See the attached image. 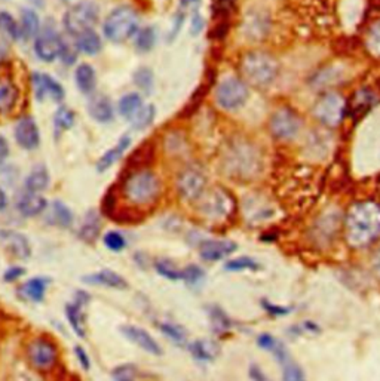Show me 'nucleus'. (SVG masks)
<instances>
[{
	"label": "nucleus",
	"instance_id": "nucleus-20",
	"mask_svg": "<svg viewBox=\"0 0 380 381\" xmlns=\"http://www.w3.org/2000/svg\"><path fill=\"white\" fill-rule=\"evenodd\" d=\"M83 283L88 285H98V287L105 288H113V290H126L130 287L128 282L122 278L119 273L113 270H101L92 274H87V276L82 278Z\"/></svg>",
	"mask_w": 380,
	"mask_h": 381
},
{
	"label": "nucleus",
	"instance_id": "nucleus-59",
	"mask_svg": "<svg viewBox=\"0 0 380 381\" xmlns=\"http://www.w3.org/2000/svg\"><path fill=\"white\" fill-rule=\"evenodd\" d=\"M75 352H76V356H78V359H79L80 366H82L83 369H89L91 362H89V357H88V355H87V352L83 351V348H82L80 346L76 347V351H75Z\"/></svg>",
	"mask_w": 380,
	"mask_h": 381
},
{
	"label": "nucleus",
	"instance_id": "nucleus-21",
	"mask_svg": "<svg viewBox=\"0 0 380 381\" xmlns=\"http://www.w3.org/2000/svg\"><path fill=\"white\" fill-rule=\"evenodd\" d=\"M89 116L98 123H110L114 119V109L112 100L105 95H94L88 104Z\"/></svg>",
	"mask_w": 380,
	"mask_h": 381
},
{
	"label": "nucleus",
	"instance_id": "nucleus-4",
	"mask_svg": "<svg viewBox=\"0 0 380 381\" xmlns=\"http://www.w3.org/2000/svg\"><path fill=\"white\" fill-rule=\"evenodd\" d=\"M223 165L229 177L236 179H251L257 177L261 168V159L254 145L248 143H235L230 145L223 159Z\"/></svg>",
	"mask_w": 380,
	"mask_h": 381
},
{
	"label": "nucleus",
	"instance_id": "nucleus-32",
	"mask_svg": "<svg viewBox=\"0 0 380 381\" xmlns=\"http://www.w3.org/2000/svg\"><path fill=\"white\" fill-rule=\"evenodd\" d=\"M48 283H49V279L46 278H33L23 285L21 292H23L24 297L28 299L30 301L40 303L45 299Z\"/></svg>",
	"mask_w": 380,
	"mask_h": 381
},
{
	"label": "nucleus",
	"instance_id": "nucleus-53",
	"mask_svg": "<svg viewBox=\"0 0 380 381\" xmlns=\"http://www.w3.org/2000/svg\"><path fill=\"white\" fill-rule=\"evenodd\" d=\"M205 27V19L199 12H195L192 17V21H190V35L198 36L200 31Z\"/></svg>",
	"mask_w": 380,
	"mask_h": 381
},
{
	"label": "nucleus",
	"instance_id": "nucleus-45",
	"mask_svg": "<svg viewBox=\"0 0 380 381\" xmlns=\"http://www.w3.org/2000/svg\"><path fill=\"white\" fill-rule=\"evenodd\" d=\"M376 103V97L374 94L367 91V89H361L355 94V98L352 103V109L354 112H358L360 114H364L365 110L372 109Z\"/></svg>",
	"mask_w": 380,
	"mask_h": 381
},
{
	"label": "nucleus",
	"instance_id": "nucleus-18",
	"mask_svg": "<svg viewBox=\"0 0 380 381\" xmlns=\"http://www.w3.org/2000/svg\"><path fill=\"white\" fill-rule=\"evenodd\" d=\"M46 208H48V202L44 196L40 193L27 192V190L26 193H23L18 197V202H17L18 213L23 217H28V218L44 214Z\"/></svg>",
	"mask_w": 380,
	"mask_h": 381
},
{
	"label": "nucleus",
	"instance_id": "nucleus-25",
	"mask_svg": "<svg viewBox=\"0 0 380 381\" xmlns=\"http://www.w3.org/2000/svg\"><path fill=\"white\" fill-rule=\"evenodd\" d=\"M75 48L85 55H98L103 49L101 36L92 30H87L75 37Z\"/></svg>",
	"mask_w": 380,
	"mask_h": 381
},
{
	"label": "nucleus",
	"instance_id": "nucleus-3",
	"mask_svg": "<svg viewBox=\"0 0 380 381\" xmlns=\"http://www.w3.org/2000/svg\"><path fill=\"white\" fill-rule=\"evenodd\" d=\"M241 73L245 83L257 88H266L279 75L277 58L265 51H250L241 60Z\"/></svg>",
	"mask_w": 380,
	"mask_h": 381
},
{
	"label": "nucleus",
	"instance_id": "nucleus-50",
	"mask_svg": "<svg viewBox=\"0 0 380 381\" xmlns=\"http://www.w3.org/2000/svg\"><path fill=\"white\" fill-rule=\"evenodd\" d=\"M277 338L273 337L272 334H268V333H263L257 337V346L261 348V351H266L270 353V351L273 347H275L277 344Z\"/></svg>",
	"mask_w": 380,
	"mask_h": 381
},
{
	"label": "nucleus",
	"instance_id": "nucleus-7",
	"mask_svg": "<svg viewBox=\"0 0 380 381\" xmlns=\"http://www.w3.org/2000/svg\"><path fill=\"white\" fill-rule=\"evenodd\" d=\"M346 109L347 104L343 95L339 92H324L315 101L312 116L325 128H337L345 119Z\"/></svg>",
	"mask_w": 380,
	"mask_h": 381
},
{
	"label": "nucleus",
	"instance_id": "nucleus-30",
	"mask_svg": "<svg viewBox=\"0 0 380 381\" xmlns=\"http://www.w3.org/2000/svg\"><path fill=\"white\" fill-rule=\"evenodd\" d=\"M143 105L144 103L141 95L139 92H130L123 95V97L119 100L118 110L125 121L132 122L135 116L139 114L140 110L143 109Z\"/></svg>",
	"mask_w": 380,
	"mask_h": 381
},
{
	"label": "nucleus",
	"instance_id": "nucleus-28",
	"mask_svg": "<svg viewBox=\"0 0 380 381\" xmlns=\"http://www.w3.org/2000/svg\"><path fill=\"white\" fill-rule=\"evenodd\" d=\"M189 352L193 356L195 361L205 364V362L214 361V359L218 356L220 348L217 343H214L213 340H204V338H200V340H196L189 344Z\"/></svg>",
	"mask_w": 380,
	"mask_h": 381
},
{
	"label": "nucleus",
	"instance_id": "nucleus-63",
	"mask_svg": "<svg viewBox=\"0 0 380 381\" xmlns=\"http://www.w3.org/2000/svg\"><path fill=\"white\" fill-rule=\"evenodd\" d=\"M62 2H71V0H62Z\"/></svg>",
	"mask_w": 380,
	"mask_h": 381
},
{
	"label": "nucleus",
	"instance_id": "nucleus-12",
	"mask_svg": "<svg viewBox=\"0 0 380 381\" xmlns=\"http://www.w3.org/2000/svg\"><path fill=\"white\" fill-rule=\"evenodd\" d=\"M302 130L300 116L290 107H281L272 114L269 121V131L281 141L294 140Z\"/></svg>",
	"mask_w": 380,
	"mask_h": 381
},
{
	"label": "nucleus",
	"instance_id": "nucleus-19",
	"mask_svg": "<svg viewBox=\"0 0 380 381\" xmlns=\"http://www.w3.org/2000/svg\"><path fill=\"white\" fill-rule=\"evenodd\" d=\"M0 240L5 243L8 251L12 254L14 257L19 260H27L31 256L30 243L26 236L19 235L17 231L10 230H0Z\"/></svg>",
	"mask_w": 380,
	"mask_h": 381
},
{
	"label": "nucleus",
	"instance_id": "nucleus-49",
	"mask_svg": "<svg viewBox=\"0 0 380 381\" xmlns=\"http://www.w3.org/2000/svg\"><path fill=\"white\" fill-rule=\"evenodd\" d=\"M261 307H263V310H265L272 317H285L291 313L290 307L275 304L269 300H261Z\"/></svg>",
	"mask_w": 380,
	"mask_h": 381
},
{
	"label": "nucleus",
	"instance_id": "nucleus-27",
	"mask_svg": "<svg viewBox=\"0 0 380 381\" xmlns=\"http://www.w3.org/2000/svg\"><path fill=\"white\" fill-rule=\"evenodd\" d=\"M75 82L82 94L91 95L97 88V73L88 62H82L75 70Z\"/></svg>",
	"mask_w": 380,
	"mask_h": 381
},
{
	"label": "nucleus",
	"instance_id": "nucleus-23",
	"mask_svg": "<svg viewBox=\"0 0 380 381\" xmlns=\"http://www.w3.org/2000/svg\"><path fill=\"white\" fill-rule=\"evenodd\" d=\"M87 294H78V299L75 300V303H70L66 305V316L67 319L73 328V331H75L80 338L87 337V331H85V313H83L82 309V301L83 297H85Z\"/></svg>",
	"mask_w": 380,
	"mask_h": 381
},
{
	"label": "nucleus",
	"instance_id": "nucleus-17",
	"mask_svg": "<svg viewBox=\"0 0 380 381\" xmlns=\"http://www.w3.org/2000/svg\"><path fill=\"white\" fill-rule=\"evenodd\" d=\"M121 333L123 334L126 340H130L137 347H140L141 351L150 353L153 356L162 355V347L159 346V343H157L146 330H143V328L135 325H125L121 328Z\"/></svg>",
	"mask_w": 380,
	"mask_h": 381
},
{
	"label": "nucleus",
	"instance_id": "nucleus-38",
	"mask_svg": "<svg viewBox=\"0 0 380 381\" xmlns=\"http://www.w3.org/2000/svg\"><path fill=\"white\" fill-rule=\"evenodd\" d=\"M157 326H159V331L174 344L184 346L187 343V331L182 325L174 322H161Z\"/></svg>",
	"mask_w": 380,
	"mask_h": 381
},
{
	"label": "nucleus",
	"instance_id": "nucleus-48",
	"mask_svg": "<svg viewBox=\"0 0 380 381\" xmlns=\"http://www.w3.org/2000/svg\"><path fill=\"white\" fill-rule=\"evenodd\" d=\"M104 247L113 251V252H121L126 248V239L119 231H107L103 238Z\"/></svg>",
	"mask_w": 380,
	"mask_h": 381
},
{
	"label": "nucleus",
	"instance_id": "nucleus-44",
	"mask_svg": "<svg viewBox=\"0 0 380 381\" xmlns=\"http://www.w3.org/2000/svg\"><path fill=\"white\" fill-rule=\"evenodd\" d=\"M155 118H156V107L153 104H147V105H143V109L140 110L139 114L135 116L131 125L134 130L143 131L146 128H149V126L153 123Z\"/></svg>",
	"mask_w": 380,
	"mask_h": 381
},
{
	"label": "nucleus",
	"instance_id": "nucleus-60",
	"mask_svg": "<svg viewBox=\"0 0 380 381\" xmlns=\"http://www.w3.org/2000/svg\"><path fill=\"white\" fill-rule=\"evenodd\" d=\"M373 269H374V272H376L377 276L380 278V245H379V248H377V251H376V254H374V258H373Z\"/></svg>",
	"mask_w": 380,
	"mask_h": 381
},
{
	"label": "nucleus",
	"instance_id": "nucleus-55",
	"mask_svg": "<svg viewBox=\"0 0 380 381\" xmlns=\"http://www.w3.org/2000/svg\"><path fill=\"white\" fill-rule=\"evenodd\" d=\"M235 0H214V10L220 15L229 14Z\"/></svg>",
	"mask_w": 380,
	"mask_h": 381
},
{
	"label": "nucleus",
	"instance_id": "nucleus-46",
	"mask_svg": "<svg viewBox=\"0 0 380 381\" xmlns=\"http://www.w3.org/2000/svg\"><path fill=\"white\" fill-rule=\"evenodd\" d=\"M282 366V381H308L304 377L303 369L299 364L293 361V357L281 364Z\"/></svg>",
	"mask_w": 380,
	"mask_h": 381
},
{
	"label": "nucleus",
	"instance_id": "nucleus-8",
	"mask_svg": "<svg viewBox=\"0 0 380 381\" xmlns=\"http://www.w3.org/2000/svg\"><path fill=\"white\" fill-rule=\"evenodd\" d=\"M100 19V9L92 2H79L73 5L62 17V27L73 37L87 30H92Z\"/></svg>",
	"mask_w": 380,
	"mask_h": 381
},
{
	"label": "nucleus",
	"instance_id": "nucleus-15",
	"mask_svg": "<svg viewBox=\"0 0 380 381\" xmlns=\"http://www.w3.org/2000/svg\"><path fill=\"white\" fill-rule=\"evenodd\" d=\"M238 249L236 242L227 239H204L199 242V256L207 263H217L230 257Z\"/></svg>",
	"mask_w": 380,
	"mask_h": 381
},
{
	"label": "nucleus",
	"instance_id": "nucleus-57",
	"mask_svg": "<svg viewBox=\"0 0 380 381\" xmlns=\"http://www.w3.org/2000/svg\"><path fill=\"white\" fill-rule=\"evenodd\" d=\"M9 156V143L3 135H0V168L3 166L6 159Z\"/></svg>",
	"mask_w": 380,
	"mask_h": 381
},
{
	"label": "nucleus",
	"instance_id": "nucleus-33",
	"mask_svg": "<svg viewBox=\"0 0 380 381\" xmlns=\"http://www.w3.org/2000/svg\"><path fill=\"white\" fill-rule=\"evenodd\" d=\"M100 230H101L100 215L95 213V211H89V213L85 215V220H83V224L79 231L80 239L85 240L87 243H92L97 240Z\"/></svg>",
	"mask_w": 380,
	"mask_h": 381
},
{
	"label": "nucleus",
	"instance_id": "nucleus-13",
	"mask_svg": "<svg viewBox=\"0 0 380 381\" xmlns=\"http://www.w3.org/2000/svg\"><path fill=\"white\" fill-rule=\"evenodd\" d=\"M31 85H33L35 98L39 103L51 100L57 104H61L66 97V91L62 88V85L51 75H46V73H33V76H31Z\"/></svg>",
	"mask_w": 380,
	"mask_h": 381
},
{
	"label": "nucleus",
	"instance_id": "nucleus-9",
	"mask_svg": "<svg viewBox=\"0 0 380 381\" xmlns=\"http://www.w3.org/2000/svg\"><path fill=\"white\" fill-rule=\"evenodd\" d=\"M248 100L247 83L235 76L225 78L217 85L216 103L226 112H236Z\"/></svg>",
	"mask_w": 380,
	"mask_h": 381
},
{
	"label": "nucleus",
	"instance_id": "nucleus-14",
	"mask_svg": "<svg viewBox=\"0 0 380 381\" xmlns=\"http://www.w3.org/2000/svg\"><path fill=\"white\" fill-rule=\"evenodd\" d=\"M27 355L30 362L39 369H49L54 366L58 357L55 344L46 338H36L27 347Z\"/></svg>",
	"mask_w": 380,
	"mask_h": 381
},
{
	"label": "nucleus",
	"instance_id": "nucleus-61",
	"mask_svg": "<svg viewBox=\"0 0 380 381\" xmlns=\"http://www.w3.org/2000/svg\"><path fill=\"white\" fill-rule=\"evenodd\" d=\"M8 195L5 193V190L0 187V213H2V211H5L8 208Z\"/></svg>",
	"mask_w": 380,
	"mask_h": 381
},
{
	"label": "nucleus",
	"instance_id": "nucleus-6",
	"mask_svg": "<svg viewBox=\"0 0 380 381\" xmlns=\"http://www.w3.org/2000/svg\"><path fill=\"white\" fill-rule=\"evenodd\" d=\"M140 18L137 10L128 5L114 8L112 12L105 17L103 23L104 37L112 44H123L130 40L139 31Z\"/></svg>",
	"mask_w": 380,
	"mask_h": 381
},
{
	"label": "nucleus",
	"instance_id": "nucleus-42",
	"mask_svg": "<svg viewBox=\"0 0 380 381\" xmlns=\"http://www.w3.org/2000/svg\"><path fill=\"white\" fill-rule=\"evenodd\" d=\"M365 48L368 54L374 58H380V19L370 26L365 33Z\"/></svg>",
	"mask_w": 380,
	"mask_h": 381
},
{
	"label": "nucleus",
	"instance_id": "nucleus-31",
	"mask_svg": "<svg viewBox=\"0 0 380 381\" xmlns=\"http://www.w3.org/2000/svg\"><path fill=\"white\" fill-rule=\"evenodd\" d=\"M19 100V89L14 82L0 79V113H9Z\"/></svg>",
	"mask_w": 380,
	"mask_h": 381
},
{
	"label": "nucleus",
	"instance_id": "nucleus-54",
	"mask_svg": "<svg viewBox=\"0 0 380 381\" xmlns=\"http://www.w3.org/2000/svg\"><path fill=\"white\" fill-rule=\"evenodd\" d=\"M23 274H26V269L19 267V266H12L5 272L3 278H5V282H15L17 279L23 276Z\"/></svg>",
	"mask_w": 380,
	"mask_h": 381
},
{
	"label": "nucleus",
	"instance_id": "nucleus-26",
	"mask_svg": "<svg viewBox=\"0 0 380 381\" xmlns=\"http://www.w3.org/2000/svg\"><path fill=\"white\" fill-rule=\"evenodd\" d=\"M19 27H21V39L24 40H35L42 28L39 14L35 9L24 8L21 10L19 18Z\"/></svg>",
	"mask_w": 380,
	"mask_h": 381
},
{
	"label": "nucleus",
	"instance_id": "nucleus-16",
	"mask_svg": "<svg viewBox=\"0 0 380 381\" xmlns=\"http://www.w3.org/2000/svg\"><path fill=\"white\" fill-rule=\"evenodd\" d=\"M14 139L23 150H36L40 144V131L37 122L31 116L21 118L15 125Z\"/></svg>",
	"mask_w": 380,
	"mask_h": 381
},
{
	"label": "nucleus",
	"instance_id": "nucleus-41",
	"mask_svg": "<svg viewBox=\"0 0 380 381\" xmlns=\"http://www.w3.org/2000/svg\"><path fill=\"white\" fill-rule=\"evenodd\" d=\"M182 281L186 282L187 287L198 288L205 281V270L198 264H187L184 269H182Z\"/></svg>",
	"mask_w": 380,
	"mask_h": 381
},
{
	"label": "nucleus",
	"instance_id": "nucleus-52",
	"mask_svg": "<svg viewBox=\"0 0 380 381\" xmlns=\"http://www.w3.org/2000/svg\"><path fill=\"white\" fill-rule=\"evenodd\" d=\"M76 48L75 49H73L69 44H67V42H66V45H64V48H62V51H61V55H60V60L62 61V62H64V64L66 66H71V64H75V62H76Z\"/></svg>",
	"mask_w": 380,
	"mask_h": 381
},
{
	"label": "nucleus",
	"instance_id": "nucleus-34",
	"mask_svg": "<svg viewBox=\"0 0 380 381\" xmlns=\"http://www.w3.org/2000/svg\"><path fill=\"white\" fill-rule=\"evenodd\" d=\"M135 40H134V46L135 49L140 52V54H147L150 52L155 45H156V28L152 26H146L143 28H139V31L135 33Z\"/></svg>",
	"mask_w": 380,
	"mask_h": 381
},
{
	"label": "nucleus",
	"instance_id": "nucleus-62",
	"mask_svg": "<svg viewBox=\"0 0 380 381\" xmlns=\"http://www.w3.org/2000/svg\"><path fill=\"white\" fill-rule=\"evenodd\" d=\"M198 2H199V0H180V5H182V8H187V6L198 3Z\"/></svg>",
	"mask_w": 380,
	"mask_h": 381
},
{
	"label": "nucleus",
	"instance_id": "nucleus-43",
	"mask_svg": "<svg viewBox=\"0 0 380 381\" xmlns=\"http://www.w3.org/2000/svg\"><path fill=\"white\" fill-rule=\"evenodd\" d=\"M155 269L157 274L168 281H182V269L177 267V264L168 258H161L155 263Z\"/></svg>",
	"mask_w": 380,
	"mask_h": 381
},
{
	"label": "nucleus",
	"instance_id": "nucleus-51",
	"mask_svg": "<svg viewBox=\"0 0 380 381\" xmlns=\"http://www.w3.org/2000/svg\"><path fill=\"white\" fill-rule=\"evenodd\" d=\"M184 18L186 15L183 12H178L175 17H174V21H173V27L170 30V35H168V42H171L178 36V33H180L182 31V27L184 24Z\"/></svg>",
	"mask_w": 380,
	"mask_h": 381
},
{
	"label": "nucleus",
	"instance_id": "nucleus-5",
	"mask_svg": "<svg viewBox=\"0 0 380 381\" xmlns=\"http://www.w3.org/2000/svg\"><path fill=\"white\" fill-rule=\"evenodd\" d=\"M235 197L225 187H214L198 200L200 217L213 224L226 223L235 214Z\"/></svg>",
	"mask_w": 380,
	"mask_h": 381
},
{
	"label": "nucleus",
	"instance_id": "nucleus-35",
	"mask_svg": "<svg viewBox=\"0 0 380 381\" xmlns=\"http://www.w3.org/2000/svg\"><path fill=\"white\" fill-rule=\"evenodd\" d=\"M75 121L76 116L75 112L71 109H69L67 105L61 104L60 107L57 109L55 114H54V128H55V134L61 135L62 132L70 131L73 126H75Z\"/></svg>",
	"mask_w": 380,
	"mask_h": 381
},
{
	"label": "nucleus",
	"instance_id": "nucleus-47",
	"mask_svg": "<svg viewBox=\"0 0 380 381\" xmlns=\"http://www.w3.org/2000/svg\"><path fill=\"white\" fill-rule=\"evenodd\" d=\"M112 378L113 381H137V378H139V369L132 364H123L113 369Z\"/></svg>",
	"mask_w": 380,
	"mask_h": 381
},
{
	"label": "nucleus",
	"instance_id": "nucleus-2",
	"mask_svg": "<svg viewBox=\"0 0 380 381\" xmlns=\"http://www.w3.org/2000/svg\"><path fill=\"white\" fill-rule=\"evenodd\" d=\"M122 197L135 208L155 205L162 195V181L147 168L135 169L125 177L121 187Z\"/></svg>",
	"mask_w": 380,
	"mask_h": 381
},
{
	"label": "nucleus",
	"instance_id": "nucleus-10",
	"mask_svg": "<svg viewBox=\"0 0 380 381\" xmlns=\"http://www.w3.org/2000/svg\"><path fill=\"white\" fill-rule=\"evenodd\" d=\"M66 45V40L58 33L54 24H46L40 28L35 39V54L44 62H54L60 58L61 51Z\"/></svg>",
	"mask_w": 380,
	"mask_h": 381
},
{
	"label": "nucleus",
	"instance_id": "nucleus-36",
	"mask_svg": "<svg viewBox=\"0 0 380 381\" xmlns=\"http://www.w3.org/2000/svg\"><path fill=\"white\" fill-rule=\"evenodd\" d=\"M0 33L12 42L21 39L19 21H17L6 10H0Z\"/></svg>",
	"mask_w": 380,
	"mask_h": 381
},
{
	"label": "nucleus",
	"instance_id": "nucleus-40",
	"mask_svg": "<svg viewBox=\"0 0 380 381\" xmlns=\"http://www.w3.org/2000/svg\"><path fill=\"white\" fill-rule=\"evenodd\" d=\"M135 87L139 88L146 95H150L155 87V75L149 67H140L139 70L134 71L132 75Z\"/></svg>",
	"mask_w": 380,
	"mask_h": 381
},
{
	"label": "nucleus",
	"instance_id": "nucleus-39",
	"mask_svg": "<svg viewBox=\"0 0 380 381\" xmlns=\"http://www.w3.org/2000/svg\"><path fill=\"white\" fill-rule=\"evenodd\" d=\"M225 270L226 272H259L261 270L260 263L256 261L254 258L242 256V257H236L232 258L225 264Z\"/></svg>",
	"mask_w": 380,
	"mask_h": 381
},
{
	"label": "nucleus",
	"instance_id": "nucleus-29",
	"mask_svg": "<svg viewBox=\"0 0 380 381\" xmlns=\"http://www.w3.org/2000/svg\"><path fill=\"white\" fill-rule=\"evenodd\" d=\"M51 177L45 165H37L31 169L26 178V190L31 193H42L49 187Z\"/></svg>",
	"mask_w": 380,
	"mask_h": 381
},
{
	"label": "nucleus",
	"instance_id": "nucleus-24",
	"mask_svg": "<svg viewBox=\"0 0 380 381\" xmlns=\"http://www.w3.org/2000/svg\"><path fill=\"white\" fill-rule=\"evenodd\" d=\"M48 217L46 221L52 226L67 229L73 224V213L71 209L61 200H54L51 205L46 208Z\"/></svg>",
	"mask_w": 380,
	"mask_h": 381
},
{
	"label": "nucleus",
	"instance_id": "nucleus-58",
	"mask_svg": "<svg viewBox=\"0 0 380 381\" xmlns=\"http://www.w3.org/2000/svg\"><path fill=\"white\" fill-rule=\"evenodd\" d=\"M299 328V333H309V334H320V326L316 325L315 322H311V321H306L303 322L302 325L297 326Z\"/></svg>",
	"mask_w": 380,
	"mask_h": 381
},
{
	"label": "nucleus",
	"instance_id": "nucleus-11",
	"mask_svg": "<svg viewBox=\"0 0 380 381\" xmlns=\"http://www.w3.org/2000/svg\"><path fill=\"white\" fill-rule=\"evenodd\" d=\"M177 192L186 202H198L207 192V177L196 166H187L177 177Z\"/></svg>",
	"mask_w": 380,
	"mask_h": 381
},
{
	"label": "nucleus",
	"instance_id": "nucleus-37",
	"mask_svg": "<svg viewBox=\"0 0 380 381\" xmlns=\"http://www.w3.org/2000/svg\"><path fill=\"white\" fill-rule=\"evenodd\" d=\"M208 316H209L211 325H213V328H214V331L218 334L227 333L232 330V326H234L232 325V321L227 316V313L223 309H220L218 305H209Z\"/></svg>",
	"mask_w": 380,
	"mask_h": 381
},
{
	"label": "nucleus",
	"instance_id": "nucleus-1",
	"mask_svg": "<svg viewBox=\"0 0 380 381\" xmlns=\"http://www.w3.org/2000/svg\"><path fill=\"white\" fill-rule=\"evenodd\" d=\"M346 243L354 249H365L380 239V204L373 199L355 202L345 215Z\"/></svg>",
	"mask_w": 380,
	"mask_h": 381
},
{
	"label": "nucleus",
	"instance_id": "nucleus-56",
	"mask_svg": "<svg viewBox=\"0 0 380 381\" xmlns=\"http://www.w3.org/2000/svg\"><path fill=\"white\" fill-rule=\"evenodd\" d=\"M250 378L252 381H269L265 371L259 365H251L250 366Z\"/></svg>",
	"mask_w": 380,
	"mask_h": 381
},
{
	"label": "nucleus",
	"instance_id": "nucleus-22",
	"mask_svg": "<svg viewBox=\"0 0 380 381\" xmlns=\"http://www.w3.org/2000/svg\"><path fill=\"white\" fill-rule=\"evenodd\" d=\"M130 145H131V136L130 135H122L119 139V141L116 143L113 147H110L107 152H104V154L98 159L97 171L98 172H105L107 169H110L125 154V152L130 149Z\"/></svg>",
	"mask_w": 380,
	"mask_h": 381
}]
</instances>
